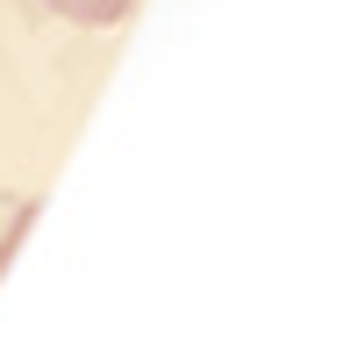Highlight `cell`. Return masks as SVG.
<instances>
[{
  "label": "cell",
  "instance_id": "obj_1",
  "mask_svg": "<svg viewBox=\"0 0 359 359\" xmlns=\"http://www.w3.org/2000/svg\"><path fill=\"white\" fill-rule=\"evenodd\" d=\"M50 15H65V22H86V29H108V22H123L137 0H43Z\"/></svg>",
  "mask_w": 359,
  "mask_h": 359
}]
</instances>
